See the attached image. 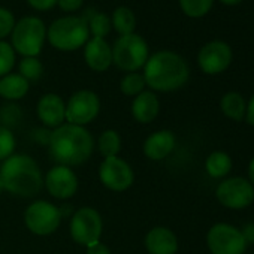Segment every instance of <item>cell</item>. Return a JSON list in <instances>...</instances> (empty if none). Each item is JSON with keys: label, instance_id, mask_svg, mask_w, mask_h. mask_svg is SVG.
I'll return each instance as SVG.
<instances>
[{"label": "cell", "instance_id": "obj_1", "mask_svg": "<svg viewBox=\"0 0 254 254\" xmlns=\"http://www.w3.org/2000/svg\"><path fill=\"white\" fill-rule=\"evenodd\" d=\"M94 150V139L82 126L62 124L50 136V157L62 166L85 163Z\"/></svg>", "mask_w": 254, "mask_h": 254}, {"label": "cell", "instance_id": "obj_2", "mask_svg": "<svg viewBox=\"0 0 254 254\" xmlns=\"http://www.w3.org/2000/svg\"><path fill=\"white\" fill-rule=\"evenodd\" d=\"M189 76L187 62L174 51H159L148 57L144 66L145 84L154 91H175L189 81Z\"/></svg>", "mask_w": 254, "mask_h": 254}, {"label": "cell", "instance_id": "obj_3", "mask_svg": "<svg viewBox=\"0 0 254 254\" xmlns=\"http://www.w3.org/2000/svg\"><path fill=\"white\" fill-rule=\"evenodd\" d=\"M0 183L18 197H35L44 187L38 163L26 154H12L0 166Z\"/></svg>", "mask_w": 254, "mask_h": 254}, {"label": "cell", "instance_id": "obj_4", "mask_svg": "<svg viewBox=\"0 0 254 254\" xmlns=\"http://www.w3.org/2000/svg\"><path fill=\"white\" fill-rule=\"evenodd\" d=\"M50 44L60 51H73L88 42L90 30L84 18L64 17L56 20L47 32Z\"/></svg>", "mask_w": 254, "mask_h": 254}, {"label": "cell", "instance_id": "obj_5", "mask_svg": "<svg viewBox=\"0 0 254 254\" xmlns=\"http://www.w3.org/2000/svg\"><path fill=\"white\" fill-rule=\"evenodd\" d=\"M148 60V45L139 35L120 36L112 48V63L126 72H136Z\"/></svg>", "mask_w": 254, "mask_h": 254}, {"label": "cell", "instance_id": "obj_6", "mask_svg": "<svg viewBox=\"0 0 254 254\" xmlns=\"http://www.w3.org/2000/svg\"><path fill=\"white\" fill-rule=\"evenodd\" d=\"M47 29L36 17H24L12 30V48L24 57H36L45 42Z\"/></svg>", "mask_w": 254, "mask_h": 254}, {"label": "cell", "instance_id": "obj_7", "mask_svg": "<svg viewBox=\"0 0 254 254\" xmlns=\"http://www.w3.org/2000/svg\"><path fill=\"white\" fill-rule=\"evenodd\" d=\"M206 245L211 254H245L247 242L239 227L229 223H217L206 233Z\"/></svg>", "mask_w": 254, "mask_h": 254}, {"label": "cell", "instance_id": "obj_8", "mask_svg": "<svg viewBox=\"0 0 254 254\" xmlns=\"http://www.w3.org/2000/svg\"><path fill=\"white\" fill-rule=\"evenodd\" d=\"M215 197L224 208L241 211L254 202V187L244 177L226 178L217 186Z\"/></svg>", "mask_w": 254, "mask_h": 254}, {"label": "cell", "instance_id": "obj_9", "mask_svg": "<svg viewBox=\"0 0 254 254\" xmlns=\"http://www.w3.org/2000/svg\"><path fill=\"white\" fill-rule=\"evenodd\" d=\"M62 221V212L57 206L47 200H36L24 212V223L27 229L39 236L54 233Z\"/></svg>", "mask_w": 254, "mask_h": 254}, {"label": "cell", "instance_id": "obj_10", "mask_svg": "<svg viewBox=\"0 0 254 254\" xmlns=\"http://www.w3.org/2000/svg\"><path fill=\"white\" fill-rule=\"evenodd\" d=\"M102 229L103 224L100 214L94 208H81L70 218V236L79 245L88 247L94 242H99Z\"/></svg>", "mask_w": 254, "mask_h": 254}, {"label": "cell", "instance_id": "obj_11", "mask_svg": "<svg viewBox=\"0 0 254 254\" xmlns=\"http://www.w3.org/2000/svg\"><path fill=\"white\" fill-rule=\"evenodd\" d=\"M100 111L99 96L90 90H81L70 96L66 105V121L75 126L91 123Z\"/></svg>", "mask_w": 254, "mask_h": 254}, {"label": "cell", "instance_id": "obj_12", "mask_svg": "<svg viewBox=\"0 0 254 254\" xmlns=\"http://www.w3.org/2000/svg\"><path fill=\"white\" fill-rule=\"evenodd\" d=\"M99 178L102 184L112 191H124L135 181L130 165L120 157L105 159L99 168Z\"/></svg>", "mask_w": 254, "mask_h": 254}, {"label": "cell", "instance_id": "obj_13", "mask_svg": "<svg viewBox=\"0 0 254 254\" xmlns=\"http://www.w3.org/2000/svg\"><path fill=\"white\" fill-rule=\"evenodd\" d=\"M233 53L229 44L223 41H211L205 44L197 56V64L206 75L223 73L232 63Z\"/></svg>", "mask_w": 254, "mask_h": 254}, {"label": "cell", "instance_id": "obj_14", "mask_svg": "<svg viewBox=\"0 0 254 254\" xmlns=\"http://www.w3.org/2000/svg\"><path fill=\"white\" fill-rule=\"evenodd\" d=\"M44 183L50 194L56 199H69L78 190V178L75 172L70 168L62 165L50 169Z\"/></svg>", "mask_w": 254, "mask_h": 254}, {"label": "cell", "instance_id": "obj_15", "mask_svg": "<svg viewBox=\"0 0 254 254\" xmlns=\"http://www.w3.org/2000/svg\"><path fill=\"white\" fill-rule=\"evenodd\" d=\"M38 117L44 126L57 129L66 120V105L63 99L54 93L44 94L38 102Z\"/></svg>", "mask_w": 254, "mask_h": 254}, {"label": "cell", "instance_id": "obj_16", "mask_svg": "<svg viewBox=\"0 0 254 254\" xmlns=\"http://www.w3.org/2000/svg\"><path fill=\"white\" fill-rule=\"evenodd\" d=\"M145 247L150 254H177L178 238L171 229L157 226L147 233Z\"/></svg>", "mask_w": 254, "mask_h": 254}, {"label": "cell", "instance_id": "obj_17", "mask_svg": "<svg viewBox=\"0 0 254 254\" xmlns=\"http://www.w3.org/2000/svg\"><path fill=\"white\" fill-rule=\"evenodd\" d=\"M84 59L90 69L105 72L112 63V48L102 38H93L85 44Z\"/></svg>", "mask_w": 254, "mask_h": 254}, {"label": "cell", "instance_id": "obj_18", "mask_svg": "<svg viewBox=\"0 0 254 254\" xmlns=\"http://www.w3.org/2000/svg\"><path fill=\"white\" fill-rule=\"evenodd\" d=\"M177 139L171 130H159L150 135L144 142V154L154 162L166 159L175 148Z\"/></svg>", "mask_w": 254, "mask_h": 254}, {"label": "cell", "instance_id": "obj_19", "mask_svg": "<svg viewBox=\"0 0 254 254\" xmlns=\"http://www.w3.org/2000/svg\"><path fill=\"white\" fill-rule=\"evenodd\" d=\"M160 111L159 97L153 91H142L133 99L132 103V115L138 123L148 124L156 120Z\"/></svg>", "mask_w": 254, "mask_h": 254}, {"label": "cell", "instance_id": "obj_20", "mask_svg": "<svg viewBox=\"0 0 254 254\" xmlns=\"http://www.w3.org/2000/svg\"><path fill=\"white\" fill-rule=\"evenodd\" d=\"M29 91V81L20 73H8L0 79V96L8 100L23 99Z\"/></svg>", "mask_w": 254, "mask_h": 254}, {"label": "cell", "instance_id": "obj_21", "mask_svg": "<svg viewBox=\"0 0 254 254\" xmlns=\"http://www.w3.org/2000/svg\"><path fill=\"white\" fill-rule=\"evenodd\" d=\"M221 112L232 121H242L245 118L247 100L238 91H227L220 100Z\"/></svg>", "mask_w": 254, "mask_h": 254}, {"label": "cell", "instance_id": "obj_22", "mask_svg": "<svg viewBox=\"0 0 254 254\" xmlns=\"http://www.w3.org/2000/svg\"><path fill=\"white\" fill-rule=\"evenodd\" d=\"M232 157L224 151H214L205 160V171L211 178H224L232 171Z\"/></svg>", "mask_w": 254, "mask_h": 254}, {"label": "cell", "instance_id": "obj_23", "mask_svg": "<svg viewBox=\"0 0 254 254\" xmlns=\"http://www.w3.org/2000/svg\"><path fill=\"white\" fill-rule=\"evenodd\" d=\"M111 24L114 26V29L120 33V36H126V35H132L135 27H136V20H135V14L126 6H120L114 11Z\"/></svg>", "mask_w": 254, "mask_h": 254}, {"label": "cell", "instance_id": "obj_24", "mask_svg": "<svg viewBox=\"0 0 254 254\" xmlns=\"http://www.w3.org/2000/svg\"><path fill=\"white\" fill-rule=\"evenodd\" d=\"M97 147L100 154L108 159V157H117L120 150H121V138L115 130H105L100 133L97 139Z\"/></svg>", "mask_w": 254, "mask_h": 254}, {"label": "cell", "instance_id": "obj_25", "mask_svg": "<svg viewBox=\"0 0 254 254\" xmlns=\"http://www.w3.org/2000/svg\"><path fill=\"white\" fill-rule=\"evenodd\" d=\"M214 5V0H180L183 12L190 18H200L206 15Z\"/></svg>", "mask_w": 254, "mask_h": 254}, {"label": "cell", "instance_id": "obj_26", "mask_svg": "<svg viewBox=\"0 0 254 254\" xmlns=\"http://www.w3.org/2000/svg\"><path fill=\"white\" fill-rule=\"evenodd\" d=\"M145 79L144 75L138 73V72H130L127 73L121 82H120V90L126 94V96H138L144 91L145 88Z\"/></svg>", "mask_w": 254, "mask_h": 254}, {"label": "cell", "instance_id": "obj_27", "mask_svg": "<svg viewBox=\"0 0 254 254\" xmlns=\"http://www.w3.org/2000/svg\"><path fill=\"white\" fill-rule=\"evenodd\" d=\"M88 24L90 33H93V38H105L111 32V20L108 15L102 12H93L90 18L85 20Z\"/></svg>", "mask_w": 254, "mask_h": 254}, {"label": "cell", "instance_id": "obj_28", "mask_svg": "<svg viewBox=\"0 0 254 254\" xmlns=\"http://www.w3.org/2000/svg\"><path fill=\"white\" fill-rule=\"evenodd\" d=\"M44 73V66L36 57H24L20 63V75L26 78L29 82L30 81H38L41 79Z\"/></svg>", "mask_w": 254, "mask_h": 254}, {"label": "cell", "instance_id": "obj_29", "mask_svg": "<svg viewBox=\"0 0 254 254\" xmlns=\"http://www.w3.org/2000/svg\"><path fill=\"white\" fill-rule=\"evenodd\" d=\"M15 64V51L11 44L0 41V76L8 75Z\"/></svg>", "mask_w": 254, "mask_h": 254}, {"label": "cell", "instance_id": "obj_30", "mask_svg": "<svg viewBox=\"0 0 254 254\" xmlns=\"http://www.w3.org/2000/svg\"><path fill=\"white\" fill-rule=\"evenodd\" d=\"M15 150V138L14 133L6 129L5 126H0V162L6 160L14 154Z\"/></svg>", "mask_w": 254, "mask_h": 254}, {"label": "cell", "instance_id": "obj_31", "mask_svg": "<svg viewBox=\"0 0 254 254\" xmlns=\"http://www.w3.org/2000/svg\"><path fill=\"white\" fill-rule=\"evenodd\" d=\"M15 26V18L11 11L0 8V39L6 38L9 33H12Z\"/></svg>", "mask_w": 254, "mask_h": 254}, {"label": "cell", "instance_id": "obj_32", "mask_svg": "<svg viewBox=\"0 0 254 254\" xmlns=\"http://www.w3.org/2000/svg\"><path fill=\"white\" fill-rule=\"evenodd\" d=\"M82 2L84 0H57L59 6L66 11V12H73V11H78L81 6H82Z\"/></svg>", "mask_w": 254, "mask_h": 254}, {"label": "cell", "instance_id": "obj_33", "mask_svg": "<svg viewBox=\"0 0 254 254\" xmlns=\"http://www.w3.org/2000/svg\"><path fill=\"white\" fill-rule=\"evenodd\" d=\"M27 2L32 8L38 11H48L57 3V0H27Z\"/></svg>", "mask_w": 254, "mask_h": 254}, {"label": "cell", "instance_id": "obj_34", "mask_svg": "<svg viewBox=\"0 0 254 254\" xmlns=\"http://www.w3.org/2000/svg\"><path fill=\"white\" fill-rule=\"evenodd\" d=\"M241 233H242V236H244L247 245L254 244V223H247V224H244L242 229H241Z\"/></svg>", "mask_w": 254, "mask_h": 254}, {"label": "cell", "instance_id": "obj_35", "mask_svg": "<svg viewBox=\"0 0 254 254\" xmlns=\"http://www.w3.org/2000/svg\"><path fill=\"white\" fill-rule=\"evenodd\" d=\"M87 254H111V250L99 241L87 247Z\"/></svg>", "mask_w": 254, "mask_h": 254}, {"label": "cell", "instance_id": "obj_36", "mask_svg": "<svg viewBox=\"0 0 254 254\" xmlns=\"http://www.w3.org/2000/svg\"><path fill=\"white\" fill-rule=\"evenodd\" d=\"M250 126L254 127V94L250 97L247 102V109H245V118H244Z\"/></svg>", "mask_w": 254, "mask_h": 254}, {"label": "cell", "instance_id": "obj_37", "mask_svg": "<svg viewBox=\"0 0 254 254\" xmlns=\"http://www.w3.org/2000/svg\"><path fill=\"white\" fill-rule=\"evenodd\" d=\"M248 181L251 183V186L254 187V157L250 160L248 163Z\"/></svg>", "mask_w": 254, "mask_h": 254}, {"label": "cell", "instance_id": "obj_38", "mask_svg": "<svg viewBox=\"0 0 254 254\" xmlns=\"http://www.w3.org/2000/svg\"><path fill=\"white\" fill-rule=\"evenodd\" d=\"M220 2H221L223 5H227V6H233V5H238V3H241L242 0H220Z\"/></svg>", "mask_w": 254, "mask_h": 254}, {"label": "cell", "instance_id": "obj_39", "mask_svg": "<svg viewBox=\"0 0 254 254\" xmlns=\"http://www.w3.org/2000/svg\"><path fill=\"white\" fill-rule=\"evenodd\" d=\"M2 190H3V187H2V183H0V193H2Z\"/></svg>", "mask_w": 254, "mask_h": 254}]
</instances>
